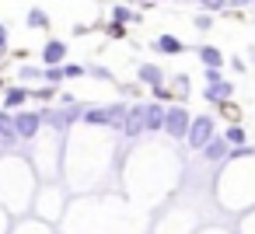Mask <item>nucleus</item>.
Instances as JSON below:
<instances>
[{
    "mask_svg": "<svg viewBox=\"0 0 255 234\" xmlns=\"http://www.w3.org/2000/svg\"><path fill=\"white\" fill-rule=\"evenodd\" d=\"M143 129V105H133V109H126V119H123V133L126 136H136Z\"/></svg>",
    "mask_w": 255,
    "mask_h": 234,
    "instance_id": "39448f33",
    "label": "nucleus"
},
{
    "mask_svg": "<svg viewBox=\"0 0 255 234\" xmlns=\"http://www.w3.org/2000/svg\"><path fill=\"white\" fill-rule=\"evenodd\" d=\"M199 60H203L210 70H217V67H220V49H213V46H203V49H199Z\"/></svg>",
    "mask_w": 255,
    "mask_h": 234,
    "instance_id": "9d476101",
    "label": "nucleus"
},
{
    "mask_svg": "<svg viewBox=\"0 0 255 234\" xmlns=\"http://www.w3.org/2000/svg\"><path fill=\"white\" fill-rule=\"evenodd\" d=\"M227 143H245V133H241V129H231V133H227Z\"/></svg>",
    "mask_w": 255,
    "mask_h": 234,
    "instance_id": "a211bd4d",
    "label": "nucleus"
},
{
    "mask_svg": "<svg viewBox=\"0 0 255 234\" xmlns=\"http://www.w3.org/2000/svg\"><path fill=\"white\" fill-rule=\"evenodd\" d=\"M4 42H7V28L0 25V49H4Z\"/></svg>",
    "mask_w": 255,
    "mask_h": 234,
    "instance_id": "aec40b11",
    "label": "nucleus"
},
{
    "mask_svg": "<svg viewBox=\"0 0 255 234\" xmlns=\"http://www.w3.org/2000/svg\"><path fill=\"white\" fill-rule=\"evenodd\" d=\"M157 49H161V53H182V42H178L175 35H161V39H157Z\"/></svg>",
    "mask_w": 255,
    "mask_h": 234,
    "instance_id": "f8f14e48",
    "label": "nucleus"
},
{
    "mask_svg": "<svg viewBox=\"0 0 255 234\" xmlns=\"http://www.w3.org/2000/svg\"><path fill=\"white\" fill-rule=\"evenodd\" d=\"M60 74H63V77H81L84 67H60Z\"/></svg>",
    "mask_w": 255,
    "mask_h": 234,
    "instance_id": "dca6fc26",
    "label": "nucleus"
},
{
    "mask_svg": "<svg viewBox=\"0 0 255 234\" xmlns=\"http://www.w3.org/2000/svg\"><path fill=\"white\" fill-rule=\"evenodd\" d=\"M213 136V119L210 116H199V119H192V129H189V140H192V147H206V140Z\"/></svg>",
    "mask_w": 255,
    "mask_h": 234,
    "instance_id": "20e7f679",
    "label": "nucleus"
},
{
    "mask_svg": "<svg viewBox=\"0 0 255 234\" xmlns=\"http://www.w3.org/2000/svg\"><path fill=\"white\" fill-rule=\"evenodd\" d=\"M199 4H203L206 11H220V7H224V0H199Z\"/></svg>",
    "mask_w": 255,
    "mask_h": 234,
    "instance_id": "6ab92c4d",
    "label": "nucleus"
},
{
    "mask_svg": "<svg viewBox=\"0 0 255 234\" xmlns=\"http://www.w3.org/2000/svg\"><path fill=\"white\" fill-rule=\"evenodd\" d=\"M140 77H143V81H150V84H161V70H157V67H150V63H143V67H140Z\"/></svg>",
    "mask_w": 255,
    "mask_h": 234,
    "instance_id": "4468645a",
    "label": "nucleus"
},
{
    "mask_svg": "<svg viewBox=\"0 0 255 234\" xmlns=\"http://www.w3.org/2000/svg\"><path fill=\"white\" fill-rule=\"evenodd\" d=\"M46 21H49V18H46L42 11H32V14H28V25H32V28H46Z\"/></svg>",
    "mask_w": 255,
    "mask_h": 234,
    "instance_id": "2eb2a0df",
    "label": "nucleus"
},
{
    "mask_svg": "<svg viewBox=\"0 0 255 234\" xmlns=\"http://www.w3.org/2000/svg\"><path fill=\"white\" fill-rule=\"evenodd\" d=\"M161 129H168L175 140H178V136H185V133H189V112H185L182 105L168 109V112H164V126H161Z\"/></svg>",
    "mask_w": 255,
    "mask_h": 234,
    "instance_id": "f03ea898",
    "label": "nucleus"
},
{
    "mask_svg": "<svg viewBox=\"0 0 255 234\" xmlns=\"http://www.w3.org/2000/svg\"><path fill=\"white\" fill-rule=\"evenodd\" d=\"M112 18L123 25V21H129V11H126V7H116V11H112Z\"/></svg>",
    "mask_w": 255,
    "mask_h": 234,
    "instance_id": "f3484780",
    "label": "nucleus"
},
{
    "mask_svg": "<svg viewBox=\"0 0 255 234\" xmlns=\"http://www.w3.org/2000/svg\"><path fill=\"white\" fill-rule=\"evenodd\" d=\"M25 98H28L25 88H11V91L4 95V105H7V109H18V105H25Z\"/></svg>",
    "mask_w": 255,
    "mask_h": 234,
    "instance_id": "9b49d317",
    "label": "nucleus"
},
{
    "mask_svg": "<svg viewBox=\"0 0 255 234\" xmlns=\"http://www.w3.org/2000/svg\"><path fill=\"white\" fill-rule=\"evenodd\" d=\"M234 4H245V0H234Z\"/></svg>",
    "mask_w": 255,
    "mask_h": 234,
    "instance_id": "412c9836",
    "label": "nucleus"
},
{
    "mask_svg": "<svg viewBox=\"0 0 255 234\" xmlns=\"http://www.w3.org/2000/svg\"><path fill=\"white\" fill-rule=\"evenodd\" d=\"M11 122H14V136H18V140H32V136L39 133V126H42V116H35V112H18Z\"/></svg>",
    "mask_w": 255,
    "mask_h": 234,
    "instance_id": "7ed1b4c3",
    "label": "nucleus"
},
{
    "mask_svg": "<svg viewBox=\"0 0 255 234\" xmlns=\"http://www.w3.org/2000/svg\"><path fill=\"white\" fill-rule=\"evenodd\" d=\"M203 154H206V161H220V157L227 154V140L210 136V140H206V147H203Z\"/></svg>",
    "mask_w": 255,
    "mask_h": 234,
    "instance_id": "6e6552de",
    "label": "nucleus"
},
{
    "mask_svg": "<svg viewBox=\"0 0 255 234\" xmlns=\"http://www.w3.org/2000/svg\"><path fill=\"white\" fill-rule=\"evenodd\" d=\"M63 56H67V46H63V42H46V49H42V63L56 67Z\"/></svg>",
    "mask_w": 255,
    "mask_h": 234,
    "instance_id": "0eeeda50",
    "label": "nucleus"
},
{
    "mask_svg": "<svg viewBox=\"0 0 255 234\" xmlns=\"http://www.w3.org/2000/svg\"><path fill=\"white\" fill-rule=\"evenodd\" d=\"M123 119H126V109H123V105L88 109V112H84V122H88V126H119V129H123Z\"/></svg>",
    "mask_w": 255,
    "mask_h": 234,
    "instance_id": "f257e3e1",
    "label": "nucleus"
},
{
    "mask_svg": "<svg viewBox=\"0 0 255 234\" xmlns=\"http://www.w3.org/2000/svg\"><path fill=\"white\" fill-rule=\"evenodd\" d=\"M0 140H4L7 147H11V143H18V136H14V122H11V116H7V112H0Z\"/></svg>",
    "mask_w": 255,
    "mask_h": 234,
    "instance_id": "1a4fd4ad",
    "label": "nucleus"
},
{
    "mask_svg": "<svg viewBox=\"0 0 255 234\" xmlns=\"http://www.w3.org/2000/svg\"><path fill=\"white\" fill-rule=\"evenodd\" d=\"M164 126V109L161 105H143V129H161Z\"/></svg>",
    "mask_w": 255,
    "mask_h": 234,
    "instance_id": "423d86ee",
    "label": "nucleus"
},
{
    "mask_svg": "<svg viewBox=\"0 0 255 234\" xmlns=\"http://www.w3.org/2000/svg\"><path fill=\"white\" fill-rule=\"evenodd\" d=\"M227 95H231V84H224V81H217V84L206 88V98H213V102H220V98H227Z\"/></svg>",
    "mask_w": 255,
    "mask_h": 234,
    "instance_id": "ddd939ff",
    "label": "nucleus"
}]
</instances>
